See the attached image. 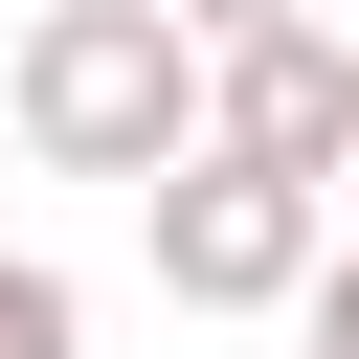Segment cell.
Masks as SVG:
<instances>
[{
    "instance_id": "6da1fadb",
    "label": "cell",
    "mask_w": 359,
    "mask_h": 359,
    "mask_svg": "<svg viewBox=\"0 0 359 359\" xmlns=\"http://www.w3.org/2000/svg\"><path fill=\"white\" fill-rule=\"evenodd\" d=\"M0 112H22L45 180H157V157H202V45L157 0H45L0 45Z\"/></svg>"
},
{
    "instance_id": "7a4b0ae2",
    "label": "cell",
    "mask_w": 359,
    "mask_h": 359,
    "mask_svg": "<svg viewBox=\"0 0 359 359\" xmlns=\"http://www.w3.org/2000/svg\"><path fill=\"white\" fill-rule=\"evenodd\" d=\"M135 224H157V292H180V314H292L314 247H337V202H314V180H247V157H157Z\"/></svg>"
},
{
    "instance_id": "3957f363",
    "label": "cell",
    "mask_w": 359,
    "mask_h": 359,
    "mask_svg": "<svg viewBox=\"0 0 359 359\" xmlns=\"http://www.w3.org/2000/svg\"><path fill=\"white\" fill-rule=\"evenodd\" d=\"M202 157H247V180H359V45L337 22H269V45H202Z\"/></svg>"
},
{
    "instance_id": "277c9868",
    "label": "cell",
    "mask_w": 359,
    "mask_h": 359,
    "mask_svg": "<svg viewBox=\"0 0 359 359\" xmlns=\"http://www.w3.org/2000/svg\"><path fill=\"white\" fill-rule=\"evenodd\" d=\"M0 359H90V292H67L45 247H0Z\"/></svg>"
},
{
    "instance_id": "5b68a950",
    "label": "cell",
    "mask_w": 359,
    "mask_h": 359,
    "mask_svg": "<svg viewBox=\"0 0 359 359\" xmlns=\"http://www.w3.org/2000/svg\"><path fill=\"white\" fill-rule=\"evenodd\" d=\"M292 359H359V247H314V292H292Z\"/></svg>"
},
{
    "instance_id": "8992f818",
    "label": "cell",
    "mask_w": 359,
    "mask_h": 359,
    "mask_svg": "<svg viewBox=\"0 0 359 359\" xmlns=\"http://www.w3.org/2000/svg\"><path fill=\"white\" fill-rule=\"evenodd\" d=\"M180 45H269V22H314V0H157Z\"/></svg>"
}]
</instances>
